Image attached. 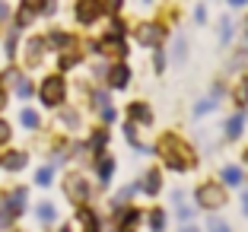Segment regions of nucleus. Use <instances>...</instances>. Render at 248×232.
Returning <instances> with one entry per match:
<instances>
[{
	"label": "nucleus",
	"mask_w": 248,
	"mask_h": 232,
	"mask_svg": "<svg viewBox=\"0 0 248 232\" xmlns=\"http://www.w3.org/2000/svg\"><path fill=\"white\" fill-rule=\"evenodd\" d=\"M153 153H159L162 162H166L172 172H185V169H188V162H191L188 146H185L175 134H166V137L159 140V150H153Z\"/></svg>",
	"instance_id": "1"
},
{
	"label": "nucleus",
	"mask_w": 248,
	"mask_h": 232,
	"mask_svg": "<svg viewBox=\"0 0 248 232\" xmlns=\"http://www.w3.org/2000/svg\"><path fill=\"white\" fill-rule=\"evenodd\" d=\"M42 102L48 105V108H58L61 102H64V95H67V86H64V77H48V80L42 83Z\"/></svg>",
	"instance_id": "2"
},
{
	"label": "nucleus",
	"mask_w": 248,
	"mask_h": 232,
	"mask_svg": "<svg viewBox=\"0 0 248 232\" xmlns=\"http://www.w3.org/2000/svg\"><path fill=\"white\" fill-rule=\"evenodd\" d=\"M137 42L146 48H159L166 42V26L162 22H140L137 26Z\"/></svg>",
	"instance_id": "3"
},
{
	"label": "nucleus",
	"mask_w": 248,
	"mask_h": 232,
	"mask_svg": "<svg viewBox=\"0 0 248 232\" xmlns=\"http://www.w3.org/2000/svg\"><path fill=\"white\" fill-rule=\"evenodd\" d=\"M194 197H197V207L213 210V207H219V203H223V188H217V182H204L201 188L194 191Z\"/></svg>",
	"instance_id": "4"
},
{
	"label": "nucleus",
	"mask_w": 248,
	"mask_h": 232,
	"mask_svg": "<svg viewBox=\"0 0 248 232\" xmlns=\"http://www.w3.org/2000/svg\"><path fill=\"white\" fill-rule=\"evenodd\" d=\"M64 188H67V194H70L77 203H86L89 201V185H86V178H83V175H77V172L67 175Z\"/></svg>",
	"instance_id": "5"
},
{
	"label": "nucleus",
	"mask_w": 248,
	"mask_h": 232,
	"mask_svg": "<svg viewBox=\"0 0 248 232\" xmlns=\"http://www.w3.org/2000/svg\"><path fill=\"white\" fill-rule=\"evenodd\" d=\"M99 16H102V3H99V0H80V3H77V22L93 26Z\"/></svg>",
	"instance_id": "6"
},
{
	"label": "nucleus",
	"mask_w": 248,
	"mask_h": 232,
	"mask_svg": "<svg viewBox=\"0 0 248 232\" xmlns=\"http://www.w3.org/2000/svg\"><path fill=\"white\" fill-rule=\"evenodd\" d=\"M108 83H111L115 89H124L127 83H131V67H127V64H115V67L108 70Z\"/></svg>",
	"instance_id": "7"
},
{
	"label": "nucleus",
	"mask_w": 248,
	"mask_h": 232,
	"mask_svg": "<svg viewBox=\"0 0 248 232\" xmlns=\"http://www.w3.org/2000/svg\"><path fill=\"white\" fill-rule=\"evenodd\" d=\"M140 223V210H118V232H134Z\"/></svg>",
	"instance_id": "8"
},
{
	"label": "nucleus",
	"mask_w": 248,
	"mask_h": 232,
	"mask_svg": "<svg viewBox=\"0 0 248 232\" xmlns=\"http://www.w3.org/2000/svg\"><path fill=\"white\" fill-rule=\"evenodd\" d=\"M143 194H150V197H156L159 194V188H162V175L156 172V169H146V175H143Z\"/></svg>",
	"instance_id": "9"
},
{
	"label": "nucleus",
	"mask_w": 248,
	"mask_h": 232,
	"mask_svg": "<svg viewBox=\"0 0 248 232\" xmlns=\"http://www.w3.org/2000/svg\"><path fill=\"white\" fill-rule=\"evenodd\" d=\"M127 115H131L134 124H153V111H150V105H143V102H134L131 108H127Z\"/></svg>",
	"instance_id": "10"
},
{
	"label": "nucleus",
	"mask_w": 248,
	"mask_h": 232,
	"mask_svg": "<svg viewBox=\"0 0 248 232\" xmlns=\"http://www.w3.org/2000/svg\"><path fill=\"white\" fill-rule=\"evenodd\" d=\"M26 162H29V156H26V153H3V156H0V166H3V169H10V172L22 169Z\"/></svg>",
	"instance_id": "11"
},
{
	"label": "nucleus",
	"mask_w": 248,
	"mask_h": 232,
	"mask_svg": "<svg viewBox=\"0 0 248 232\" xmlns=\"http://www.w3.org/2000/svg\"><path fill=\"white\" fill-rule=\"evenodd\" d=\"M242 131H245V115H232L226 121V137L235 140V137H242Z\"/></svg>",
	"instance_id": "12"
},
{
	"label": "nucleus",
	"mask_w": 248,
	"mask_h": 232,
	"mask_svg": "<svg viewBox=\"0 0 248 232\" xmlns=\"http://www.w3.org/2000/svg\"><path fill=\"white\" fill-rule=\"evenodd\" d=\"M42 54H45V38H32L29 48H26V61L35 64V61H42Z\"/></svg>",
	"instance_id": "13"
},
{
	"label": "nucleus",
	"mask_w": 248,
	"mask_h": 232,
	"mask_svg": "<svg viewBox=\"0 0 248 232\" xmlns=\"http://www.w3.org/2000/svg\"><path fill=\"white\" fill-rule=\"evenodd\" d=\"M22 203H26V191L19 188V191H13V197H10V201L3 203V207H7V210H10V213H13V217H16V213L22 210Z\"/></svg>",
	"instance_id": "14"
},
{
	"label": "nucleus",
	"mask_w": 248,
	"mask_h": 232,
	"mask_svg": "<svg viewBox=\"0 0 248 232\" xmlns=\"http://www.w3.org/2000/svg\"><path fill=\"white\" fill-rule=\"evenodd\" d=\"M150 229H153V232H162V229H166V210H162V207L150 210Z\"/></svg>",
	"instance_id": "15"
},
{
	"label": "nucleus",
	"mask_w": 248,
	"mask_h": 232,
	"mask_svg": "<svg viewBox=\"0 0 248 232\" xmlns=\"http://www.w3.org/2000/svg\"><path fill=\"white\" fill-rule=\"evenodd\" d=\"M95 172H99V182H108L111 172H115V159H99V166H95Z\"/></svg>",
	"instance_id": "16"
},
{
	"label": "nucleus",
	"mask_w": 248,
	"mask_h": 232,
	"mask_svg": "<svg viewBox=\"0 0 248 232\" xmlns=\"http://www.w3.org/2000/svg\"><path fill=\"white\" fill-rule=\"evenodd\" d=\"M223 182L232 185V188H239V185H242V172L235 166H226V169H223Z\"/></svg>",
	"instance_id": "17"
},
{
	"label": "nucleus",
	"mask_w": 248,
	"mask_h": 232,
	"mask_svg": "<svg viewBox=\"0 0 248 232\" xmlns=\"http://www.w3.org/2000/svg\"><path fill=\"white\" fill-rule=\"evenodd\" d=\"M48 42H51V48H70L73 38L67 35V32H51V35H48Z\"/></svg>",
	"instance_id": "18"
},
{
	"label": "nucleus",
	"mask_w": 248,
	"mask_h": 232,
	"mask_svg": "<svg viewBox=\"0 0 248 232\" xmlns=\"http://www.w3.org/2000/svg\"><path fill=\"white\" fill-rule=\"evenodd\" d=\"M80 223H86V229H99V219L93 210H80Z\"/></svg>",
	"instance_id": "19"
},
{
	"label": "nucleus",
	"mask_w": 248,
	"mask_h": 232,
	"mask_svg": "<svg viewBox=\"0 0 248 232\" xmlns=\"http://www.w3.org/2000/svg\"><path fill=\"white\" fill-rule=\"evenodd\" d=\"M38 219H42V223H51L54 219V207L51 203H42V207H38Z\"/></svg>",
	"instance_id": "20"
},
{
	"label": "nucleus",
	"mask_w": 248,
	"mask_h": 232,
	"mask_svg": "<svg viewBox=\"0 0 248 232\" xmlns=\"http://www.w3.org/2000/svg\"><path fill=\"white\" fill-rule=\"evenodd\" d=\"M19 121H22V127H29V131H32V127H38V115H35V111H22Z\"/></svg>",
	"instance_id": "21"
},
{
	"label": "nucleus",
	"mask_w": 248,
	"mask_h": 232,
	"mask_svg": "<svg viewBox=\"0 0 248 232\" xmlns=\"http://www.w3.org/2000/svg\"><path fill=\"white\" fill-rule=\"evenodd\" d=\"M235 102H239V105H245V102H248V80L239 83V89H235Z\"/></svg>",
	"instance_id": "22"
},
{
	"label": "nucleus",
	"mask_w": 248,
	"mask_h": 232,
	"mask_svg": "<svg viewBox=\"0 0 248 232\" xmlns=\"http://www.w3.org/2000/svg\"><path fill=\"white\" fill-rule=\"evenodd\" d=\"M77 61H80V54H77V51H70V54H61V70H67V67H73Z\"/></svg>",
	"instance_id": "23"
},
{
	"label": "nucleus",
	"mask_w": 248,
	"mask_h": 232,
	"mask_svg": "<svg viewBox=\"0 0 248 232\" xmlns=\"http://www.w3.org/2000/svg\"><path fill=\"white\" fill-rule=\"evenodd\" d=\"M61 121H64L67 127H80V115H77V111H64V115H61Z\"/></svg>",
	"instance_id": "24"
},
{
	"label": "nucleus",
	"mask_w": 248,
	"mask_h": 232,
	"mask_svg": "<svg viewBox=\"0 0 248 232\" xmlns=\"http://www.w3.org/2000/svg\"><path fill=\"white\" fill-rule=\"evenodd\" d=\"M32 16H35V13H32L29 7H22V10H19V16H16V26H29Z\"/></svg>",
	"instance_id": "25"
},
{
	"label": "nucleus",
	"mask_w": 248,
	"mask_h": 232,
	"mask_svg": "<svg viewBox=\"0 0 248 232\" xmlns=\"http://www.w3.org/2000/svg\"><path fill=\"white\" fill-rule=\"evenodd\" d=\"M105 140H108V134H105V131H95V134H93V150L99 153V150L105 146Z\"/></svg>",
	"instance_id": "26"
},
{
	"label": "nucleus",
	"mask_w": 248,
	"mask_h": 232,
	"mask_svg": "<svg viewBox=\"0 0 248 232\" xmlns=\"http://www.w3.org/2000/svg\"><path fill=\"white\" fill-rule=\"evenodd\" d=\"M217 105V99H207V102H197V108H194V115H207V111Z\"/></svg>",
	"instance_id": "27"
},
{
	"label": "nucleus",
	"mask_w": 248,
	"mask_h": 232,
	"mask_svg": "<svg viewBox=\"0 0 248 232\" xmlns=\"http://www.w3.org/2000/svg\"><path fill=\"white\" fill-rule=\"evenodd\" d=\"M51 178H54V175H51V169H42V172L35 175V182L42 185V188H45V185H51Z\"/></svg>",
	"instance_id": "28"
},
{
	"label": "nucleus",
	"mask_w": 248,
	"mask_h": 232,
	"mask_svg": "<svg viewBox=\"0 0 248 232\" xmlns=\"http://www.w3.org/2000/svg\"><path fill=\"white\" fill-rule=\"evenodd\" d=\"M121 7H124V0H102V10H108V13H118Z\"/></svg>",
	"instance_id": "29"
},
{
	"label": "nucleus",
	"mask_w": 248,
	"mask_h": 232,
	"mask_svg": "<svg viewBox=\"0 0 248 232\" xmlns=\"http://www.w3.org/2000/svg\"><path fill=\"white\" fill-rule=\"evenodd\" d=\"M108 35H111V38H121V35H124V22H121V19H115V22H111Z\"/></svg>",
	"instance_id": "30"
},
{
	"label": "nucleus",
	"mask_w": 248,
	"mask_h": 232,
	"mask_svg": "<svg viewBox=\"0 0 248 232\" xmlns=\"http://www.w3.org/2000/svg\"><path fill=\"white\" fill-rule=\"evenodd\" d=\"M16 83H19V86H16V89H19V99H29V95H32L29 80H16Z\"/></svg>",
	"instance_id": "31"
},
{
	"label": "nucleus",
	"mask_w": 248,
	"mask_h": 232,
	"mask_svg": "<svg viewBox=\"0 0 248 232\" xmlns=\"http://www.w3.org/2000/svg\"><path fill=\"white\" fill-rule=\"evenodd\" d=\"M219 35H223V42H229V35H232V22H229V19L219 22Z\"/></svg>",
	"instance_id": "32"
},
{
	"label": "nucleus",
	"mask_w": 248,
	"mask_h": 232,
	"mask_svg": "<svg viewBox=\"0 0 248 232\" xmlns=\"http://www.w3.org/2000/svg\"><path fill=\"white\" fill-rule=\"evenodd\" d=\"M210 232H229V226L223 223V219H210V226H207Z\"/></svg>",
	"instance_id": "33"
},
{
	"label": "nucleus",
	"mask_w": 248,
	"mask_h": 232,
	"mask_svg": "<svg viewBox=\"0 0 248 232\" xmlns=\"http://www.w3.org/2000/svg\"><path fill=\"white\" fill-rule=\"evenodd\" d=\"M7 140H10V124L0 121V143H7Z\"/></svg>",
	"instance_id": "34"
},
{
	"label": "nucleus",
	"mask_w": 248,
	"mask_h": 232,
	"mask_svg": "<svg viewBox=\"0 0 248 232\" xmlns=\"http://www.w3.org/2000/svg\"><path fill=\"white\" fill-rule=\"evenodd\" d=\"M182 58H185V42L178 38V42H175V61H182Z\"/></svg>",
	"instance_id": "35"
},
{
	"label": "nucleus",
	"mask_w": 248,
	"mask_h": 232,
	"mask_svg": "<svg viewBox=\"0 0 248 232\" xmlns=\"http://www.w3.org/2000/svg\"><path fill=\"white\" fill-rule=\"evenodd\" d=\"M153 64H156V70H162V67H166V54H162V51H156V61H153Z\"/></svg>",
	"instance_id": "36"
},
{
	"label": "nucleus",
	"mask_w": 248,
	"mask_h": 232,
	"mask_svg": "<svg viewBox=\"0 0 248 232\" xmlns=\"http://www.w3.org/2000/svg\"><path fill=\"white\" fill-rule=\"evenodd\" d=\"M194 16H197V22H204V19H207V10H204V7H197Z\"/></svg>",
	"instance_id": "37"
},
{
	"label": "nucleus",
	"mask_w": 248,
	"mask_h": 232,
	"mask_svg": "<svg viewBox=\"0 0 248 232\" xmlns=\"http://www.w3.org/2000/svg\"><path fill=\"white\" fill-rule=\"evenodd\" d=\"M10 16V10H7V3H0V19H7Z\"/></svg>",
	"instance_id": "38"
},
{
	"label": "nucleus",
	"mask_w": 248,
	"mask_h": 232,
	"mask_svg": "<svg viewBox=\"0 0 248 232\" xmlns=\"http://www.w3.org/2000/svg\"><path fill=\"white\" fill-rule=\"evenodd\" d=\"M7 105V93H3V86H0V108Z\"/></svg>",
	"instance_id": "39"
},
{
	"label": "nucleus",
	"mask_w": 248,
	"mask_h": 232,
	"mask_svg": "<svg viewBox=\"0 0 248 232\" xmlns=\"http://www.w3.org/2000/svg\"><path fill=\"white\" fill-rule=\"evenodd\" d=\"M242 210H245V217H248V194L242 197Z\"/></svg>",
	"instance_id": "40"
},
{
	"label": "nucleus",
	"mask_w": 248,
	"mask_h": 232,
	"mask_svg": "<svg viewBox=\"0 0 248 232\" xmlns=\"http://www.w3.org/2000/svg\"><path fill=\"white\" fill-rule=\"evenodd\" d=\"M229 3H232V7H245L248 0H229Z\"/></svg>",
	"instance_id": "41"
},
{
	"label": "nucleus",
	"mask_w": 248,
	"mask_h": 232,
	"mask_svg": "<svg viewBox=\"0 0 248 232\" xmlns=\"http://www.w3.org/2000/svg\"><path fill=\"white\" fill-rule=\"evenodd\" d=\"M182 232H201V229H194V226H185V229Z\"/></svg>",
	"instance_id": "42"
},
{
	"label": "nucleus",
	"mask_w": 248,
	"mask_h": 232,
	"mask_svg": "<svg viewBox=\"0 0 248 232\" xmlns=\"http://www.w3.org/2000/svg\"><path fill=\"white\" fill-rule=\"evenodd\" d=\"M245 35H248V19H245Z\"/></svg>",
	"instance_id": "43"
},
{
	"label": "nucleus",
	"mask_w": 248,
	"mask_h": 232,
	"mask_svg": "<svg viewBox=\"0 0 248 232\" xmlns=\"http://www.w3.org/2000/svg\"><path fill=\"white\" fill-rule=\"evenodd\" d=\"M61 232H70V229H67V226H64V229H61Z\"/></svg>",
	"instance_id": "44"
},
{
	"label": "nucleus",
	"mask_w": 248,
	"mask_h": 232,
	"mask_svg": "<svg viewBox=\"0 0 248 232\" xmlns=\"http://www.w3.org/2000/svg\"><path fill=\"white\" fill-rule=\"evenodd\" d=\"M86 232H99V229H86Z\"/></svg>",
	"instance_id": "45"
},
{
	"label": "nucleus",
	"mask_w": 248,
	"mask_h": 232,
	"mask_svg": "<svg viewBox=\"0 0 248 232\" xmlns=\"http://www.w3.org/2000/svg\"><path fill=\"white\" fill-rule=\"evenodd\" d=\"M245 162H248V153H245Z\"/></svg>",
	"instance_id": "46"
}]
</instances>
